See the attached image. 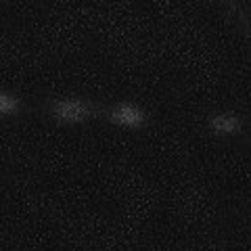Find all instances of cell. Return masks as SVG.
<instances>
[{"label":"cell","mask_w":251,"mask_h":251,"mask_svg":"<svg viewBox=\"0 0 251 251\" xmlns=\"http://www.w3.org/2000/svg\"><path fill=\"white\" fill-rule=\"evenodd\" d=\"M46 107L59 117V120H84L92 113H103L105 109L99 105H92L88 100H75V99H61V100H50Z\"/></svg>","instance_id":"1"},{"label":"cell","mask_w":251,"mask_h":251,"mask_svg":"<svg viewBox=\"0 0 251 251\" xmlns=\"http://www.w3.org/2000/svg\"><path fill=\"white\" fill-rule=\"evenodd\" d=\"M107 117L113 122H124V124H143L145 115L140 109L132 107V105H120L113 111H107Z\"/></svg>","instance_id":"2"},{"label":"cell","mask_w":251,"mask_h":251,"mask_svg":"<svg viewBox=\"0 0 251 251\" xmlns=\"http://www.w3.org/2000/svg\"><path fill=\"white\" fill-rule=\"evenodd\" d=\"M209 126L216 130H237L241 126V120L237 115H214L209 117Z\"/></svg>","instance_id":"3"},{"label":"cell","mask_w":251,"mask_h":251,"mask_svg":"<svg viewBox=\"0 0 251 251\" xmlns=\"http://www.w3.org/2000/svg\"><path fill=\"white\" fill-rule=\"evenodd\" d=\"M15 107H19V100L9 97L6 92H0V109H2V111H9V109H15Z\"/></svg>","instance_id":"4"}]
</instances>
